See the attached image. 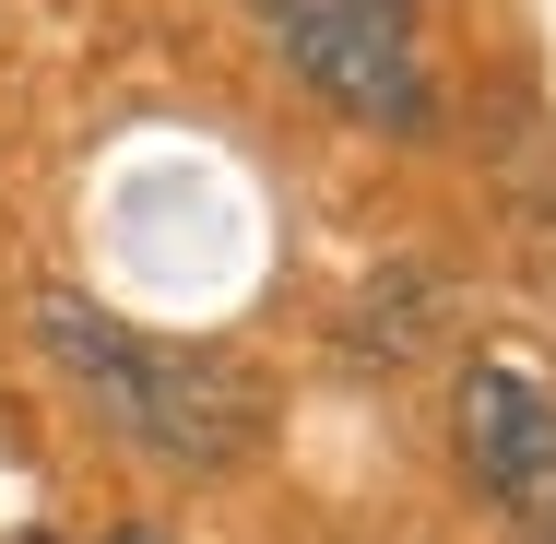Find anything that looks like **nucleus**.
<instances>
[{"instance_id": "obj_1", "label": "nucleus", "mask_w": 556, "mask_h": 544, "mask_svg": "<svg viewBox=\"0 0 556 544\" xmlns=\"http://www.w3.org/2000/svg\"><path fill=\"white\" fill-rule=\"evenodd\" d=\"M36 355L108 415L142 461H166V473H237L261 427H273V403H261V379L214 355V343H166V331L118 320L96 296H36Z\"/></svg>"}, {"instance_id": "obj_2", "label": "nucleus", "mask_w": 556, "mask_h": 544, "mask_svg": "<svg viewBox=\"0 0 556 544\" xmlns=\"http://www.w3.org/2000/svg\"><path fill=\"white\" fill-rule=\"evenodd\" d=\"M249 24L273 36V60L367 130H427V0H249Z\"/></svg>"}, {"instance_id": "obj_4", "label": "nucleus", "mask_w": 556, "mask_h": 544, "mask_svg": "<svg viewBox=\"0 0 556 544\" xmlns=\"http://www.w3.org/2000/svg\"><path fill=\"white\" fill-rule=\"evenodd\" d=\"M12 544H60V533H12ZM96 544H178V533H154V521H130V533H96Z\"/></svg>"}, {"instance_id": "obj_3", "label": "nucleus", "mask_w": 556, "mask_h": 544, "mask_svg": "<svg viewBox=\"0 0 556 544\" xmlns=\"http://www.w3.org/2000/svg\"><path fill=\"white\" fill-rule=\"evenodd\" d=\"M450 427H462L473 485H485V497H497L533 544H556V391L521 367V355H473V367H462Z\"/></svg>"}]
</instances>
